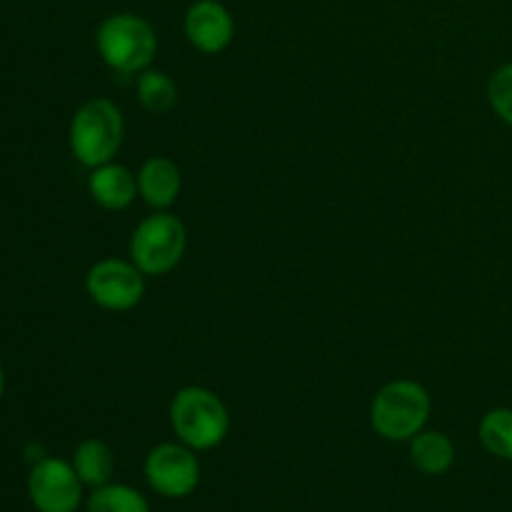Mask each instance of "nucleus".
Masks as SVG:
<instances>
[{"label": "nucleus", "instance_id": "f03ea898", "mask_svg": "<svg viewBox=\"0 0 512 512\" xmlns=\"http://www.w3.org/2000/svg\"><path fill=\"white\" fill-rule=\"evenodd\" d=\"M70 153L85 168H98L118 155L125 140V118L108 98H90L75 110L68 130Z\"/></svg>", "mask_w": 512, "mask_h": 512}, {"label": "nucleus", "instance_id": "20e7f679", "mask_svg": "<svg viewBox=\"0 0 512 512\" xmlns=\"http://www.w3.org/2000/svg\"><path fill=\"white\" fill-rule=\"evenodd\" d=\"M430 393L418 380H393L375 393L370 403V425L390 443L413 440L430 418Z\"/></svg>", "mask_w": 512, "mask_h": 512}, {"label": "nucleus", "instance_id": "dca6fc26", "mask_svg": "<svg viewBox=\"0 0 512 512\" xmlns=\"http://www.w3.org/2000/svg\"><path fill=\"white\" fill-rule=\"evenodd\" d=\"M88 512H150L143 493L123 483H108L93 488L88 498Z\"/></svg>", "mask_w": 512, "mask_h": 512}, {"label": "nucleus", "instance_id": "6e6552de", "mask_svg": "<svg viewBox=\"0 0 512 512\" xmlns=\"http://www.w3.org/2000/svg\"><path fill=\"white\" fill-rule=\"evenodd\" d=\"M30 503L38 512H75L83 500V480L73 463L60 458H43L28 475Z\"/></svg>", "mask_w": 512, "mask_h": 512}, {"label": "nucleus", "instance_id": "9d476101", "mask_svg": "<svg viewBox=\"0 0 512 512\" xmlns=\"http://www.w3.org/2000/svg\"><path fill=\"white\" fill-rule=\"evenodd\" d=\"M88 193L103 210H125L138 198V175L120 163H105L90 170Z\"/></svg>", "mask_w": 512, "mask_h": 512}, {"label": "nucleus", "instance_id": "f3484780", "mask_svg": "<svg viewBox=\"0 0 512 512\" xmlns=\"http://www.w3.org/2000/svg\"><path fill=\"white\" fill-rule=\"evenodd\" d=\"M488 103L493 113L512 128V60L500 65L488 80Z\"/></svg>", "mask_w": 512, "mask_h": 512}, {"label": "nucleus", "instance_id": "2eb2a0df", "mask_svg": "<svg viewBox=\"0 0 512 512\" xmlns=\"http://www.w3.org/2000/svg\"><path fill=\"white\" fill-rule=\"evenodd\" d=\"M478 438L493 458L512 463V408L488 410L478 425Z\"/></svg>", "mask_w": 512, "mask_h": 512}, {"label": "nucleus", "instance_id": "f8f14e48", "mask_svg": "<svg viewBox=\"0 0 512 512\" xmlns=\"http://www.w3.org/2000/svg\"><path fill=\"white\" fill-rule=\"evenodd\" d=\"M410 463L425 475H443L455 463V445L440 430H420L410 440Z\"/></svg>", "mask_w": 512, "mask_h": 512}, {"label": "nucleus", "instance_id": "f257e3e1", "mask_svg": "<svg viewBox=\"0 0 512 512\" xmlns=\"http://www.w3.org/2000/svg\"><path fill=\"white\" fill-rule=\"evenodd\" d=\"M168 418L175 438L193 448L195 453L218 448L228 438V408L213 390L200 388V385H188L173 395Z\"/></svg>", "mask_w": 512, "mask_h": 512}, {"label": "nucleus", "instance_id": "1a4fd4ad", "mask_svg": "<svg viewBox=\"0 0 512 512\" xmlns=\"http://www.w3.org/2000/svg\"><path fill=\"white\" fill-rule=\"evenodd\" d=\"M185 38L205 55L223 53L235 35V20L220 0H195L183 20Z\"/></svg>", "mask_w": 512, "mask_h": 512}, {"label": "nucleus", "instance_id": "9b49d317", "mask_svg": "<svg viewBox=\"0 0 512 512\" xmlns=\"http://www.w3.org/2000/svg\"><path fill=\"white\" fill-rule=\"evenodd\" d=\"M135 175H138L140 198L153 210H168L183 190V175H180L178 163L165 155L148 158Z\"/></svg>", "mask_w": 512, "mask_h": 512}, {"label": "nucleus", "instance_id": "ddd939ff", "mask_svg": "<svg viewBox=\"0 0 512 512\" xmlns=\"http://www.w3.org/2000/svg\"><path fill=\"white\" fill-rule=\"evenodd\" d=\"M73 468L83 485L88 488H100V485L113 483L115 475V453L108 443L98 438H88L75 448Z\"/></svg>", "mask_w": 512, "mask_h": 512}, {"label": "nucleus", "instance_id": "39448f33", "mask_svg": "<svg viewBox=\"0 0 512 512\" xmlns=\"http://www.w3.org/2000/svg\"><path fill=\"white\" fill-rule=\"evenodd\" d=\"M188 245V230L178 215L168 210H155L130 235V260L143 270V275L158 278L178 268Z\"/></svg>", "mask_w": 512, "mask_h": 512}, {"label": "nucleus", "instance_id": "0eeeda50", "mask_svg": "<svg viewBox=\"0 0 512 512\" xmlns=\"http://www.w3.org/2000/svg\"><path fill=\"white\" fill-rule=\"evenodd\" d=\"M145 480L163 498H188L200 485V463L193 448L160 443L145 458Z\"/></svg>", "mask_w": 512, "mask_h": 512}, {"label": "nucleus", "instance_id": "423d86ee", "mask_svg": "<svg viewBox=\"0 0 512 512\" xmlns=\"http://www.w3.org/2000/svg\"><path fill=\"white\" fill-rule=\"evenodd\" d=\"M85 290L98 308L125 313L143 300L145 275L133 260L103 258L85 275Z\"/></svg>", "mask_w": 512, "mask_h": 512}, {"label": "nucleus", "instance_id": "a211bd4d", "mask_svg": "<svg viewBox=\"0 0 512 512\" xmlns=\"http://www.w3.org/2000/svg\"><path fill=\"white\" fill-rule=\"evenodd\" d=\"M3 390H5V375H3V368H0V398H3Z\"/></svg>", "mask_w": 512, "mask_h": 512}, {"label": "nucleus", "instance_id": "4468645a", "mask_svg": "<svg viewBox=\"0 0 512 512\" xmlns=\"http://www.w3.org/2000/svg\"><path fill=\"white\" fill-rule=\"evenodd\" d=\"M135 95L138 103L143 105L148 113L165 115L175 108L178 103V83L170 78L163 70H143L138 73V83H135Z\"/></svg>", "mask_w": 512, "mask_h": 512}, {"label": "nucleus", "instance_id": "7ed1b4c3", "mask_svg": "<svg viewBox=\"0 0 512 512\" xmlns=\"http://www.w3.org/2000/svg\"><path fill=\"white\" fill-rule=\"evenodd\" d=\"M95 48L115 73H143L158 55V33L143 15L113 13L95 30Z\"/></svg>", "mask_w": 512, "mask_h": 512}]
</instances>
